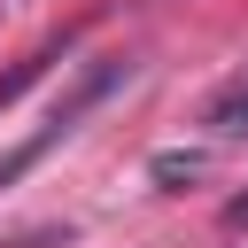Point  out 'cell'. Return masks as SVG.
<instances>
[{
    "mask_svg": "<svg viewBox=\"0 0 248 248\" xmlns=\"http://www.w3.org/2000/svg\"><path fill=\"white\" fill-rule=\"evenodd\" d=\"M202 124H209L217 140H248V70H240V78H232L209 108H202Z\"/></svg>",
    "mask_w": 248,
    "mask_h": 248,
    "instance_id": "cell-1",
    "label": "cell"
},
{
    "mask_svg": "<svg viewBox=\"0 0 248 248\" xmlns=\"http://www.w3.org/2000/svg\"><path fill=\"white\" fill-rule=\"evenodd\" d=\"M39 62H46V54H39ZM39 62H23V70H16V78H8V85H0V108H8V101H16V93H23V85H31V78H39Z\"/></svg>",
    "mask_w": 248,
    "mask_h": 248,
    "instance_id": "cell-2",
    "label": "cell"
}]
</instances>
